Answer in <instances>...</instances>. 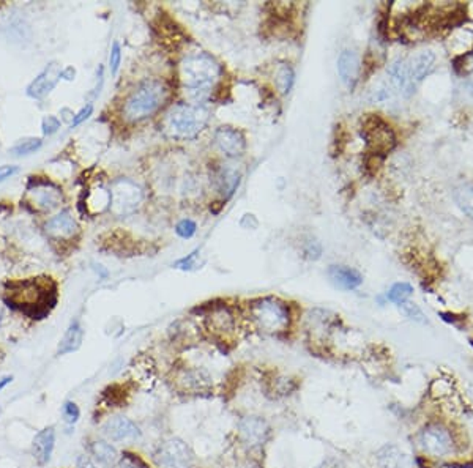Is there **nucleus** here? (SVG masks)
<instances>
[{
	"instance_id": "1",
	"label": "nucleus",
	"mask_w": 473,
	"mask_h": 468,
	"mask_svg": "<svg viewBox=\"0 0 473 468\" xmlns=\"http://www.w3.org/2000/svg\"><path fill=\"white\" fill-rule=\"evenodd\" d=\"M5 301L32 319H44L57 303V284L51 278L12 283L5 292Z\"/></svg>"
},
{
	"instance_id": "2",
	"label": "nucleus",
	"mask_w": 473,
	"mask_h": 468,
	"mask_svg": "<svg viewBox=\"0 0 473 468\" xmlns=\"http://www.w3.org/2000/svg\"><path fill=\"white\" fill-rule=\"evenodd\" d=\"M169 98V87L159 79H145L125 98L122 117L129 123L142 122L164 106Z\"/></svg>"
},
{
	"instance_id": "3",
	"label": "nucleus",
	"mask_w": 473,
	"mask_h": 468,
	"mask_svg": "<svg viewBox=\"0 0 473 468\" xmlns=\"http://www.w3.org/2000/svg\"><path fill=\"white\" fill-rule=\"evenodd\" d=\"M221 65L205 52L186 57L180 64L181 84L199 96V100L216 86V82L221 79Z\"/></svg>"
},
{
	"instance_id": "4",
	"label": "nucleus",
	"mask_w": 473,
	"mask_h": 468,
	"mask_svg": "<svg viewBox=\"0 0 473 468\" xmlns=\"http://www.w3.org/2000/svg\"><path fill=\"white\" fill-rule=\"evenodd\" d=\"M210 112L202 104H175L166 116L164 127L175 139H193L205 128Z\"/></svg>"
},
{
	"instance_id": "5",
	"label": "nucleus",
	"mask_w": 473,
	"mask_h": 468,
	"mask_svg": "<svg viewBox=\"0 0 473 468\" xmlns=\"http://www.w3.org/2000/svg\"><path fill=\"white\" fill-rule=\"evenodd\" d=\"M249 319L259 330L270 335H277L289 328L290 311L289 306L273 296L257 298L248 304Z\"/></svg>"
},
{
	"instance_id": "6",
	"label": "nucleus",
	"mask_w": 473,
	"mask_h": 468,
	"mask_svg": "<svg viewBox=\"0 0 473 468\" xmlns=\"http://www.w3.org/2000/svg\"><path fill=\"white\" fill-rule=\"evenodd\" d=\"M417 443L421 452L429 459H446L456 454L457 441L448 424L442 421H431L417 435Z\"/></svg>"
},
{
	"instance_id": "7",
	"label": "nucleus",
	"mask_w": 473,
	"mask_h": 468,
	"mask_svg": "<svg viewBox=\"0 0 473 468\" xmlns=\"http://www.w3.org/2000/svg\"><path fill=\"white\" fill-rule=\"evenodd\" d=\"M361 138L368 152L376 158H383L396 147V134L381 116L369 114L361 122Z\"/></svg>"
},
{
	"instance_id": "8",
	"label": "nucleus",
	"mask_w": 473,
	"mask_h": 468,
	"mask_svg": "<svg viewBox=\"0 0 473 468\" xmlns=\"http://www.w3.org/2000/svg\"><path fill=\"white\" fill-rule=\"evenodd\" d=\"M112 211L118 216H127L136 211L144 199V192L138 183L129 179H118L111 186Z\"/></svg>"
},
{
	"instance_id": "9",
	"label": "nucleus",
	"mask_w": 473,
	"mask_h": 468,
	"mask_svg": "<svg viewBox=\"0 0 473 468\" xmlns=\"http://www.w3.org/2000/svg\"><path fill=\"white\" fill-rule=\"evenodd\" d=\"M157 460L164 468H191L194 462V452L181 439H169L163 441L157 452Z\"/></svg>"
},
{
	"instance_id": "10",
	"label": "nucleus",
	"mask_w": 473,
	"mask_h": 468,
	"mask_svg": "<svg viewBox=\"0 0 473 468\" xmlns=\"http://www.w3.org/2000/svg\"><path fill=\"white\" fill-rule=\"evenodd\" d=\"M62 66L57 62H49L48 65L36 75L25 88V95L32 100H43L54 90L62 81Z\"/></svg>"
},
{
	"instance_id": "11",
	"label": "nucleus",
	"mask_w": 473,
	"mask_h": 468,
	"mask_svg": "<svg viewBox=\"0 0 473 468\" xmlns=\"http://www.w3.org/2000/svg\"><path fill=\"white\" fill-rule=\"evenodd\" d=\"M27 192L30 196L32 205L38 208L41 211H51L60 205L64 200L62 191L59 186H55L49 180H32L30 181Z\"/></svg>"
},
{
	"instance_id": "12",
	"label": "nucleus",
	"mask_w": 473,
	"mask_h": 468,
	"mask_svg": "<svg viewBox=\"0 0 473 468\" xmlns=\"http://www.w3.org/2000/svg\"><path fill=\"white\" fill-rule=\"evenodd\" d=\"M238 437L248 448H259V446L267 443L270 437V426L262 416H245L238 423Z\"/></svg>"
},
{
	"instance_id": "13",
	"label": "nucleus",
	"mask_w": 473,
	"mask_h": 468,
	"mask_svg": "<svg viewBox=\"0 0 473 468\" xmlns=\"http://www.w3.org/2000/svg\"><path fill=\"white\" fill-rule=\"evenodd\" d=\"M175 387L185 394H204L213 388L210 374L204 369H181L175 374Z\"/></svg>"
},
{
	"instance_id": "14",
	"label": "nucleus",
	"mask_w": 473,
	"mask_h": 468,
	"mask_svg": "<svg viewBox=\"0 0 473 468\" xmlns=\"http://www.w3.org/2000/svg\"><path fill=\"white\" fill-rule=\"evenodd\" d=\"M44 231L57 242H70L75 240L79 233V224L70 210H62L59 215L46 221Z\"/></svg>"
},
{
	"instance_id": "15",
	"label": "nucleus",
	"mask_w": 473,
	"mask_h": 468,
	"mask_svg": "<svg viewBox=\"0 0 473 468\" xmlns=\"http://www.w3.org/2000/svg\"><path fill=\"white\" fill-rule=\"evenodd\" d=\"M205 326L212 335L225 337L235 330V317L226 304H212L204 314Z\"/></svg>"
},
{
	"instance_id": "16",
	"label": "nucleus",
	"mask_w": 473,
	"mask_h": 468,
	"mask_svg": "<svg viewBox=\"0 0 473 468\" xmlns=\"http://www.w3.org/2000/svg\"><path fill=\"white\" fill-rule=\"evenodd\" d=\"M215 144L227 158H240L246 150L245 136L232 127H220L215 131Z\"/></svg>"
},
{
	"instance_id": "17",
	"label": "nucleus",
	"mask_w": 473,
	"mask_h": 468,
	"mask_svg": "<svg viewBox=\"0 0 473 468\" xmlns=\"http://www.w3.org/2000/svg\"><path fill=\"white\" fill-rule=\"evenodd\" d=\"M103 432L112 441H136L142 435L139 426L133 423L131 419L125 418V416H117V418L109 419L103 426Z\"/></svg>"
},
{
	"instance_id": "18",
	"label": "nucleus",
	"mask_w": 473,
	"mask_h": 468,
	"mask_svg": "<svg viewBox=\"0 0 473 468\" xmlns=\"http://www.w3.org/2000/svg\"><path fill=\"white\" fill-rule=\"evenodd\" d=\"M360 71H361V62L360 57L355 51L344 49L337 57V73L340 77L347 88H352L357 86L358 79H360Z\"/></svg>"
},
{
	"instance_id": "19",
	"label": "nucleus",
	"mask_w": 473,
	"mask_h": 468,
	"mask_svg": "<svg viewBox=\"0 0 473 468\" xmlns=\"http://www.w3.org/2000/svg\"><path fill=\"white\" fill-rule=\"evenodd\" d=\"M435 55L431 51H421L412 59L407 60L409 70V90L412 93L421 81L429 75V71L434 68Z\"/></svg>"
},
{
	"instance_id": "20",
	"label": "nucleus",
	"mask_w": 473,
	"mask_h": 468,
	"mask_svg": "<svg viewBox=\"0 0 473 468\" xmlns=\"http://www.w3.org/2000/svg\"><path fill=\"white\" fill-rule=\"evenodd\" d=\"M55 446V429L53 426L41 429L32 441V454L40 467L48 465Z\"/></svg>"
},
{
	"instance_id": "21",
	"label": "nucleus",
	"mask_w": 473,
	"mask_h": 468,
	"mask_svg": "<svg viewBox=\"0 0 473 468\" xmlns=\"http://www.w3.org/2000/svg\"><path fill=\"white\" fill-rule=\"evenodd\" d=\"M329 278L341 290H355L363 284L361 273L346 265H331L329 268Z\"/></svg>"
},
{
	"instance_id": "22",
	"label": "nucleus",
	"mask_w": 473,
	"mask_h": 468,
	"mask_svg": "<svg viewBox=\"0 0 473 468\" xmlns=\"http://www.w3.org/2000/svg\"><path fill=\"white\" fill-rule=\"evenodd\" d=\"M82 341H84V326H82L79 319H76L73 320L68 328H66L65 335L62 337L59 344V348H57V353H59V355H68V353L79 350Z\"/></svg>"
},
{
	"instance_id": "23",
	"label": "nucleus",
	"mask_w": 473,
	"mask_h": 468,
	"mask_svg": "<svg viewBox=\"0 0 473 468\" xmlns=\"http://www.w3.org/2000/svg\"><path fill=\"white\" fill-rule=\"evenodd\" d=\"M388 79L393 88H396L399 93L410 95L409 90V70L407 60L398 59L388 66Z\"/></svg>"
},
{
	"instance_id": "24",
	"label": "nucleus",
	"mask_w": 473,
	"mask_h": 468,
	"mask_svg": "<svg viewBox=\"0 0 473 468\" xmlns=\"http://www.w3.org/2000/svg\"><path fill=\"white\" fill-rule=\"evenodd\" d=\"M218 190L222 196L229 199L233 192H235L238 183H240V172H237V169L229 168V166H222L215 175Z\"/></svg>"
},
{
	"instance_id": "25",
	"label": "nucleus",
	"mask_w": 473,
	"mask_h": 468,
	"mask_svg": "<svg viewBox=\"0 0 473 468\" xmlns=\"http://www.w3.org/2000/svg\"><path fill=\"white\" fill-rule=\"evenodd\" d=\"M90 454L97 462L106 467L116 465L118 460L117 450L106 440H93L90 443Z\"/></svg>"
},
{
	"instance_id": "26",
	"label": "nucleus",
	"mask_w": 473,
	"mask_h": 468,
	"mask_svg": "<svg viewBox=\"0 0 473 468\" xmlns=\"http://www.w3.org/2000/svg\"><path fill=\"white\" fill-rule=\"evenodd\" d=\"M453 199L459 210L473 221V183L462 181L453 190Z\"/></svg>"
},
{
	"instance_id": "27",
	"label": "nucleus",
	"mask_w": 473,
	"mask_h": 468,
	"mask_svg": "<svg viewBox=\"0 0 473 468\" xmlns=\"http://www.w3.org/2000/svg\"><path fill=\"white\" fill-rule=\"evenodd\" d=\"M376 460L381 468H399L402 460V452L398 446L385 445L377 451Z\"/></svg>"
},
{
	"instance_id": "28",
	"label": "nucleus",
	"mask_w": 473,
	"mask_h": 468,
	"mask_svg": "<svg viewBox=\"0 0 473 468\" xmlns=\"http://www.w3.org/2000/svg\"><path fill=\"white\" fill-rule=\"evenodd\" d=\"M295 82V73L292 70V66L289 64L279 65V68L277 70V75H274V86H277L278 92L281 95H287L290 92V88L294 87Z\"/></svg>"
},
{
	"instance_id": "29",
	"label": "nucleus",
	"mask_w": 473,
	"mask_h": 468,
	"mask_svg": "<svg viewBox=\"0 0 473 468\" xmlns=\"http://www.w3.org/2000/svg\"><path fill=\"white\" fill-rule=\"evenodd\" d=\"M41 147H43V139L41 138H24L10 148V153L16 156V158H24V156L36 153Z\"/></svg>"
},
{
	"instance_id": "30",
	"label": "nucleus",
	"mask_w": 473,
	"mask_h": 468,
	"mask_svg": "<svg viewBox=\"0 0 473 468\" xmlns=\"http://www.w3.org/2000/svg\"><path fill=\"white\" fill-rule=\"evenodd\" d=\"M412 294H413L412 285L407 284V283H398L388 290L387 300L392 301V303L402 304L410 298V296H412Z\"/></svg>"
},
{
	"instance_id": "31",
	"label": "nucleus",
	"mask_w": 473,
	"mask_h": 468,
	"mask_svg": "<svg viewBox=\"0 0 473 468\" xmlns=\"http://www.w3.org/2000/svg\"><path fill=\"white\" fill-rule=\"evenodd\" d=\"M399 306H401L405 317H409V319H412L415 322H420V324H428V319L424 317L423 311H421L415 303H409V301H405V303Z\"/></svg>"
},
{
	"instance_id": "32",
	"label": "nucleus",
	"mask_w": 473,
	"mask_h": 468,
	"mask_svg": "<svg viewBox=\"0 0 473 468\" xmlns=\"http://www.w3.org/2000/svg\"><path fill=\"white\" fill-rule=\"evenodd\" d=\"M122 64V46L118 41H114L111 54H109V68H111V75L116 76L118 68H120Z\"/></svg>"
},
{
	"instance_id": "33",
	"label": "nucleus",
	"mask_w": 473,
	"mask_h": 468,
	"mask_svg": "<svg viewBox=\"0 0 473 468\" xmlns=\"http://www.w3.org/2000/svg\"><path fill=\"white\" fill-rule=\"evenodd\" d=\"M62 415H64L66 423L76 424L81 418V410H79V407H77L76 402H71V400H68V402H65L64 407H62Z\"/></svg>"
},
{
	"instance_id": "34",
	"label": "nucleus",
	"mask_w": 473,
	"mask_h": 468,
	"mask_svg": "<svg viewBox=\"0 0 473 468\" xmlns=\"http://www.w3.org/2000/svg\"><path fill=\"white\" fill-rule=\"evenodd\" d=\"M60 118L55 116H44L41 120V133H43V136H53L60 129Z\"/></svg>"
},
{
	"instance_id": "35",
	"label": "nucleus",
	"mask_w": 473,
	"mask_h": 468,
	"mask_svg": "<svg viewBox=\"0 0 473 468\" xmlns=\"http://www.w3.org/2000/svg\"><path fill=\"white\" fill-rule=\"evenodd\" d=\"M196 222L191 220H181L179 224L175 226L177 235L181 238H191L196 233Z\"/></svg>"
},
{
	"instance_id": "36",
	"label": "nucleus",
	"mask_w": 473,
	"mask_h": 468,
	"mask_svg": "<svg viewBox=\"0 0 473 468\" xmlns=\"http://www.w3.org/2000/svg\"><path fill=\"white\" fill-rule=\"evenodd\" d=\"M92 114H93V104L88 103V104H86L84 107H81L79 111L75 114V118H73V122H71V128L79 127L81 123H84L86 120H88Z\"/></svg>"
},
{
	"instance_id": "37",
	"label": "nucleus",
	"mask_w": 473,
	"mask_h": 468,
	"mask_svg": "<svg viewBox=\"0 0 473 468\" xmlns=\"http://www.w3.org/2000/svg\"><path fill=\"white\" fill-rule=\"evenodd\" d=\"M456 62H461V65H456V68L461 70L462 75H473V51L459 57Z\"/></svg>"
},
{
	"instance_id": "38",
	"label": "nucleus",
	"mask_w": 473,
	"mask_h": 468,
	"mask_svg": "<svg viewBox=\"0 0 473 468\" xmlns=\"http://www.w3.org/2000/svg\"><path fill=\"white\" fill-rule=\"evenodd\" d=\"M19 172V168L14 164H2L0 166V185L12 179Z\"/></svg>"
},
{
	"instance_id": "39",
	"label": "nucleus",
	"mask_w": 473,
	"mask_h": 468,
	"mask_svg": "<svg viewBox=\"0 0 473 468\" xmlns=\"http://www.w3.org/2000/svg\"><path fill=\"white\" fill-rule=\"evenodd\" d=\"M305 254H306V257L311 259V260H316V259H319L320 257V254H322V246L317 242H308L306 243V246H305Z\"/></svg>"
},
{
	"instance_id": "40",
	"label": "nucleus",
	"mask_w": 473,
	"mask_h": 468,
	"mask_svg": "<svg viewBox=\"0 0 473 468\" xmlns=\"http://www.w3.org/2000/svg\"><path fill=\"white\" fill-rule=\"evenodd\" d=\"M196 254H197V251L191 252L188 257H185V259L179 260V262L175 263V267H177V268H181V270H190V268H191V265H193V262H194V259H196Z\"/></svg>"
},
{
	"instance_id": "41",
	"label": "nucleus",
	"mask_w": 473,
	"mask_h": 468,
	"mask_svg": "<svg viewBox=\"0 0 473 468\" xmlns=\"http://www.w3.org/2000/svg\"><path fill=\"white\" fill-rule=\"evenodd\" d=\"M76 468H98L88 456H79L76 460Z\"/></svg>"
},
{
	"instance_id": "42",
	"label": "nucleus",
	"mask_w": 473,
	"mask_h": 468,
	"mask_svg": "<svg viewBox=\"0 0 473 468\" xmlns=\"http://www.w3.org/2000/svg\"><path fill=\"white\" fill-rule=\"evenodd\" d=\"M97 77H98V84H97L95 88H93V90H95V92H93V93H95V98H97L98 95H100L101 87H103V82H105V68H103V66H100V68H98V71H97Z\"/></svg>"
},
{
	"instance_id": "43",
	"label": "nucleus",
	"mask_w": 473,
	"mask_h": 468,
	"mask_svg": "<svg viewBox=\"0 0 473 468\" xmlns=\"http://www.w3.org/2000/svg\"><path fill=\"white\" fill-rule=\"evenodd\" d=\"M319 468H344V465H342L341 460L330 457V459H327V460L322 462Z\"/></svg>"
},
{
	"instance_id": "44",
	"label": "nucleus",
	"mask_w": 473,
	"mask_h": 468,
	"mask_svg": "<svg viewBox=\"0 0 473 468\" xmlns=\"http://www.w3.org/2000/svg\"><path fill=\"white\" fill-rule=\"evenodd\" d=\"M75 76H76V70L73 68V66H66V68L62 71V79H65V81H75Z\"/></svg>"
},
{
	"instance_id": "45",
	"label": "nucleus",
	"mask_w": 473,
	"mask_h": 468,
	"mask_svg": "<svg viewBox=\"0 0 473 468\" xmlns=\"http://www.w3.org/2000/svg\"><path fill=\"white\" fill-rule=\"evenodd\" d=\"M12 382H13V377L12 376H7V377L0 378V391H2L3 388H7Z\"/></svg>"
},
{
	"instance_id": "46",
	"label": "nucleus",
	"mask_w": 473,
	"mask_h": 468,
	"mask_svg": "<svg viewBox=\"0 0 473 468\" xmlns=\"http://www.w3.org/2000/svg\"><path fill=\"white\" fill-rule=\"evenodd\" d=\"M2 322H3V314H2V311H0V326H2Z\"/></svg>"
},
{
	"instance_id": "47",
	"label": "nucleus",
	"mask_w": 473,
	"mask_h": 468,
	"mask_svg": "<svg viewBox=\"0 0 473 468\" xmlns=\"http://www.w3.org/2000/svg\"><path fill=\"white\" fill-rule=\"evenodd\" d=\"M0 415H2V407H0Z\"/></svg>"
},
{
	"instance_id": "48",
	"label": "nucleus",
	"mask_w": 473,
	"mask_h": 468,
	"mask_svg": "<svg viewBox=\"0 0 473 468\" xmlns=\"http://www.w3.org/2000/svg\"><path fill=\"white\" fill-rule=\"evenodd\" d=\"M470 342H472V346H473V339H472V341H470Z\"/></svg>"
}]
</instances>
